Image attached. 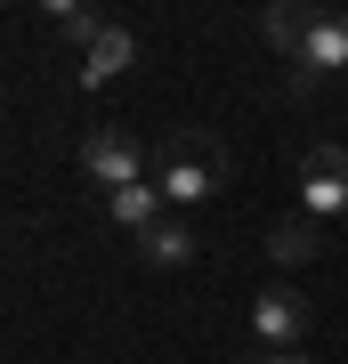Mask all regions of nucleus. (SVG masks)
Instances as JSON below:
<instances>
[{"mask_svg":"<svg viewBox=\"0 0 348 364\" xmlns=\"http://www.w3.org/2000/svg\"><path fill=\"white\" fill-rule=\"evenodd\" d=\"M251 332H259L268 356H300V348H308V299H300L292 284H268L251 299Z\"/></svg>","mask_w":348,"mask_h":364,"instance_id":"7ed1b4c3","label":"nucleus"},{"mask_svg":"<svg viewBox=\"0 0 348 364\" xmlns=\"http://www.w3.org/2000/svg\"><path fill=\"white\" fill-rule=\"evenodd\" d=\"M81 170H90L105 195L138 186V178H146V146H138V130H90V138H81Z\"/></svg>","mask_w":348,"mask_h":364,"instance_id":"39448f33","label":"nucleus"},{"mask_svg":"<svg viewBox=\"0 0 348 364\" xmlns=\"http://www.w3.org/2000/svg\"><path fill=\"white\" fill-rule=\"evenodd\" d=\"M316 251H324V227L308 219V210H300V219H284V227L268 235V259H275V267H308Z\"/></svg>","mask_w":348,"mask_h":364,"instance_id":"1a4fd4ad","label":"nucleus"},{"mask_svg":"<svg viewBox=\"0 0 348 364\" xmlns=\"http://www.w3.org/2000/svg\"><path fill=\"white\" fill-rule=\"evenodd\" d=\"M316 16H324V9H308V0H268V9H259V33H268L275 49L292 57L300 41H308V25H316Z\"/></svg>","mask_w":348,"mask_h":364,"instance_id":"6e6552de","label":"nucleus"},{"mask_svg":"<svg viewBox=\"0 0 348 364\" xmlns=\"http://www.w3.org/2000/svg\"><path fill=\"white\" fill-rule=\"evenodd\" d=\"M259 364H308V356H259Z\"/></svg>","mask_w":348,"mask_h":364,"instance_id":"f8f14e48","label":"nucleus"},{"mask_svg":"<svg viewBox=\"0 0 348 364\" xmlns=\"http://www.w3.org/2000/svg\"><path fill=\"white\" fill-rule=\"evenodd\" d=\"M300 210L324 227V219H340L348 210V146H332V138H316L308 154H300Z\"/></svg>","mask_w":348,"mask_h":364,"instance_id":"f03ea898","label":"nucleus"},{"mask_svg":"<svg viewBox=\"0 0 348 364\" xmlns=\"http://www.w3.org/2000/svg\"><path fill=\"white\" fill-rule=\"evenodd\" d=\"M130 65H138V33H130L122 16H114V25L97 33V49L81 57V81H90V90H105V81H122Z\"/></svg>","mask_w":348,"mask_h":364,"instance_id":"0eeeda50","label":"nucleus"},{"mask_svg":"<svg viewBox=\"0 0 348 364\" xmlns=\"http://www.w3.org/2000/svg\"><path fill=\"white\" fill-rule=\"evenodd\" d=\"M105 219H114L122 235H138V243H146V235L170 219V203H162V186H154V178H138V186H122V195H105Z\"/></svg>","mask_w":348,"mask_h":364,"instance_id":"423d86ee","label":"nucleus"},{"mask_svg":"<svg viewBox=\"0 0 348 364\" xmlns=\"http://www.w3.org/2000/svg\"><path fill=\"white\" fill-rule=\"evenodd\" d=\"M138 259H146V267H186V259H194V235H186V219H162V227L138 243Z\"/></svg>","mask_w":348,"mask_h":364,"instance_id":"9b49d317","label":"nucleus"},{"mask_svg":"<svg viewBox=\"0 0 348 364\" xmlns=\"http://www.w3.org/2000/svg\"><path fill=\"white\" fill-rule=\"evenodd\" d=\"M162 203L170 210H186V203H211V195H219V186H227V162H219V146H211L203 130H179V138H170V154H162Z\"/></svg>","mask_w":348,"mask_h":364,"instance_id":"f257e3e1","label":"nucleus"},{"mask_svg":"<svg viewBox=\"0 0 348 364\" xmlns=\"http://www.w3.org/2000/svg\"><path fill=\"white\" fill-rule=\"evenodd\" d=\"M105 25H114V16H97V9H73V0H57V9H49V33H57V41H73L81 57L97 49V33H105Z\"/></svg>","mask_w":348,"mask_h":364,"instance_id":"9d476101","label":"nucleus"},{"mask_svg":"<svg viewBox=\"0 0 348 364\" xmlns=\"http://www.w3.org/2000/svg\"><path fill=\"white\" fill-rule=\"evenodd\" d=\"M332 73H348V9H324L308 25V41L292 49V90H316Z\"/></svg>","mask_w":348,"mask_h":364,"instance_id":"20e7f679","label":"nucleus"}]
</instances>
